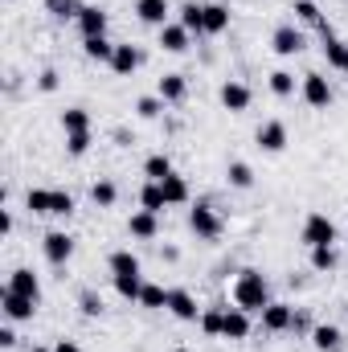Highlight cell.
<instances>
[{"instance_id": "1f68e13d", "label": "cell", "mask_w": 348, "mask_h": 352, "mask_svg": "<svg viewBox=\"0 0 348 352\" xmlns=\"http://www.w3.org/2000/svg\"><path fill=\"white\" fill-rule=\"evenodd\" d=\"M83 8H87V4H78V0H45V12H50L54 21H78Z\"/></svg>"}, {"instance_id": "f1b7e54d", "label": "cell", "mask_w": 348, "mask_h": 352, "mask_svg": "<svg viewBox=\"0 0 348 352\" xmlns=\"http://www.w3.org/2000/svg\"><path fill=\"white\" fill-rule=\"evenodd\" d=\"M83 54H87L90 62H111L115 58V45L107 41V33L102 37H83Z\"/></svg>"}, {"instance_id": "603a6c76", "label": "cell", "mask_w": 348, "mask_h": 352, "mask_svg": "<svg viewBox=\"0 0 348 352\" xmlns=\"http://www.w3.org/2000/svg\"><path fill=\"white\" fill-rule=\"evenodd\" d=\"M156 94H160L164 102H184V94H188V78H184V74H164L160 87H156Z\"/></svg>"}, {"instance_id": "4316f807", "label": "cell", "mask_w": 348, "mask_h": 352, "mask_svg": "<svg viewBox=\"0 0 348 352\" xmlns=\"http://www.w3.org/2000/svg\"><path fill=\"white\" fill-rule=\"evenodd\" d=\"M25 209L37 213V217L54 213V188H29V192H25Z\"/></svg>"}, {"instance_id": "ac0fdd59", "label": "cell", "mask_w": 348, "mask_h": 352, "mask_svg": "<svg viewBox=\"0 0 348 352\" xmlns=\"http://www.w3.org/2000/svg\"><path fill=\"white\" fill-rule=\"evenodd\" d=\"M78 29H83V37H102V33H107V8L87 4V8L78 12Z\"/></svg>"}, {"instance_id": "3957f363", "label": "cell", "mask_w": 348, "mask_h": 352, "mask_svg": "<svg viewBox=\"0 0 348 352\" xmlns=\"http://www.w3.org/2000/svg\"><path fill=\"white\" fill-rule=\"evenodd\" d=\"M188 230L201 238V242H213V238H221V217H217V209L209 205V201H197L193 209H188Z\"/></svg>"}, {"instance_id": "ab89813d", "label": "cell", "mask_w": 348, "mask_h": 352, "mask_svg": "<svg viewBox=\"0 0 348 352\" xmlns=\"http://www.w3.org/2000/svg\"><path fill=\"white\" fill-rule=\"evenodd\" d=\"M78 311H83L87 320H98V316L107 311V307H102V295H94V291H83V295H78Z\"/></svg>"}, {"instance_id": "cb8c5ba5", "label": "cell", "mask_w": 348, "mask_h": 352, "mask_svg": "<svg viewBox=\"0 0 348 352\" xmlns=\"http://www.w3.org/2000/svg\"><path fill=\"white\" fill-rule=\"evenodd\" d=\"M140 209H148V213H164V209H168V201H164V188H160V180H148V184L140 188Z\"/></svg>"}, {"instance_id": "f546056e", "label": "cell", "mask_w": 348, "mask_h": 352, "mask_svg": "<svg viewBox=\"0 0 348 352\" xmlns=\"http://www.w3.org/2000/svg\"><path fill=\"white\" fill-rule=\"evenodd\" d=\"M336 266H340L336 246H312V270H320V274H332Z\"/></svg>"}, {"instance_id": "bcb514c9", "label": "cell", "mask_w": 348, "mask_h": 352, "mask_svg": "<svg viewBox=\"0 0 348 352\" xmlns=\"http://www.w3.org/2000/svg\"><path fill=\"white\" fill-rule=\"evenodd\" d=\"M0 234H4V238L12 234V213H0Z\"/></svg>"}, {"instance_id": "b9f144b4", "label": "cell", "mask_w": 348, "mask_h": 352, "mask_svg": "<svg viewBox=\"0 0 348 352\" xmlns=\"http://www.w3.org/2000/svg\"><path fill=\"white\" fill-rule=\"evenodd\" d=\"M74 213V197L66 188H54V217H70Z\"/></svg>"}, {"instance_id": "ffe728a7", "label": "cell", "mask_w": 348, "mask_h": 352, "mask_svg": "<svg viewBox=\"0 0 348 352\" xmlns=\"http://www.w3.org/2000/svg\"><path fill=\"white\" fill-rule=\"evenodd\" d=\"M180 25H184L188 33L205 37V4H197V0H184V4H180Z\"/></svg>"}, {"instance_id": "8d00e7d4", "label": "cell", "mask_w": 348, "mask_h": 352, "mask_svg": "<svg viewBox=\"0 0 348 352\" xmlns=\"http://www.w3.org/2000/svg\"><path fill=\"white\" fill-rule=\"evenodd\" d=\"M270 94H279V98H291L295 94V74L291 70H270Z\"/></svg>"}, {"instance_id": "74e56055", "label": "cell", "mask_w": 348, "mask_h": 352, "mask_svg": "<svg viewBox=\"0 0 348 352\" xmlns=\"http://www.w3.org/2000/svg\"><path fill=\"white\" fill-rule=\"evenodd\" d=\"M291 12H295L303 25H316V29L324 25V12H320V4H316V0H295V4H291Z\"/></svg>"}, {"instance_id": "f35d334b", "label": "cell", "mask_w": 348, "mask_h": 352, "mask_svg": "<svg viewBox=\"0 0 348 352\" xmlns=\"http://www.w3.org/2000/svg\"><path fill=\"white\" fill-rule=\"evenodd\" d=\"M164 111V98L160 94H144V98H135V115L140 119H156Z\"/></svg>"}, {"instance_id": "44dd1931", "label": "cell", "mask_w": 348, "mask_h": 352, "mask_svg": "<svg viewBox=\"0 0 348 352\" xmlns=\"http://www.w3.org/2000/svg\"><path fill=\"white\" fill-rule=\"evenodd\" d=\"M230 29V4H205V37H217Z\"/></svg>"}, {"instance_id": "4fadbf2b", "label": "cell", "mask_w": 348, "mask_h": 352, "mask_svg": "<svg viewBox=\"0 0 348 352\" xmlns=\"http://www.w3.org/2000/svg\"><path fill=\"white\" fill-rule=\"evenodd\" d=\"M8 291H17V295H25V299H37V303H41V278H37L29 266H17V270L8 274Z\"/></svg>"}, {"instance_id": "9c48e42d", "label": "cell", "mask_w": 348, "mask_h": 352, "mask_svg": "<svg viewBox=\"0 0 348 352\" xmlns=\"http://www.w3.org/2000/svg\"><path fill=\"white\" fill-rule=\"evenodd\" d=\"M291 320H295V307H291V303L270 299V303L262 307V328H266V332H291Z\"/></svg>"}, {"instance_id": "7a4b0ae2", "label": "cell", "mask_w": 348, "mask_h": 352, "mask_svg": "<svg viewBox=\"0 0 348 352\" xmlns=\"http://www.w3.org/2000/svg\"><path fill=\"white\" fill-rule=\"evenodd\" d=\"M336 238H340V230H336V221L328 217V213H307L303 217V230H299V242L312 250V246H336Z\"/></svg>"}, {"instance_id": "d4e9b609", "label": "cell", "mask_w": 348, "mask_h": 352, "mask_svg": "<svg viewBox=\"0 0 348 352\" xmlns=\"http://www.w3.org/2000/svg\"><path fill=\"white\" fill-rule=\"evenodd\" d=\"M168 291H173V287H164V283H144V291H140V307H148V311L168 307Z\"/></svg>"}, {"instance_id": "7bdbcfd3", "label": "cell", "mask_w": 348, "mask_h": 352, "mask_svg": "<svg viewBox=\"0 0 348 352\" xmlns=\"http://www.w3.org/2000/svg\"><path fill=\"white\" fill-rule=\"evenodd\" d=\"M37 90H41V94H54V90H58V70H41Z\"/></svg>"}, {"instance_id": "e575fe53", "label": "cell", "mask_w": 348, "mask_h": 352, "mask_svg": "<svg viewBox=\"0 0 348 352\" xmlns=\"http://www.w3.org/2000/svg\"><path fill=\"white\" fill-rule=\"evenodd\" d=\"M107 266H111V274H140V258L131 250H115L107 258Z\"/></svg>"}, {"instance_id": "d6986e66", "label": "cell", "mask_w": 348, "mask_h": 352, "mask_svg": "<svg viewBox=\"0 0 348 352\" xmlns=\"http://www.w3.org/2000/svg\"><path fill=\"white\" fill-rule=\"evenodd\" d=\"M226 340H246L250 336V311H242V307H226V332H221Z\"/></svg>"}, {"instance_id": "9a60e30c", "label": "cell", "mask_w": 348, "mask_h": 352, "mask_svg": "<svg viewBox=\"0 0 348 352\" xmlns=\"http://www.w3.org/2000/svg\"><path fill=\"white\" fill-rule=\"evenodd\" d=\"M168 12H173V4H168V0H135V16H140L144 25L164 29V25H168Z\"/></svg>"}, {"instance_id": "c3c4849f", "label": "cell", "mask_w": 348, "mask_h": 352, "mask_svg": "<svg viewBox=\"0 0 348 352\" xmlns=\"http://www.w3.org/2000/svg\"><path fill=\"white\" fill-rule=\"evenodd\" d=\"M340 74H345V78H348V58H345V70H340Z\"/></svg>"}, {"instance_id": "681fc988", "label": "cell", "mask_w": 348, "mask_h": 352, "mask_svg": "<svg viewBox=\"0 0 348 352\" xmlns=\"http://www.w3.org/2000/svg\"><path fill=\"white\" fill-rule=\"evenodd\" d=\"M29 352H54V349H29Z\"/></svg>"}, {"instance_id": "ee69618b", "label": "cell", "mask_w": 348, "mask_h": 352, "mask_svg": "<svg viewBox=\"0 0 348 352\" xmlns=\"http://www.w3.org/2000/svg\"><path fill=\"white\" fill-rule=\"evenodd\" d=\"M291 332H299V336H312V320H307L303 311H295V320H291Z\"/></svg>"}, {"instance_id": "836d02e7", "label": "cell", "mask_w": 348, "mask_h": 352, "mask_svg": "<svg viewBox=\"0 0 348 352\" xmlns=\"http://www.w3.org/2000/svg\"><path fill=\"white\" fill-rule=\"evenodd\" d=\"M173 173L176 168H173V160H168L164 152H156V156L144 160V176H148V180H164V176H173Z\"/></svg>"}, {"instance_id": "8fae6325", "label": "cell", "mask_w": 348, "mask_h": 352, "mask_svg": "<svg viewBox=\"0 0 348 352\" xmlns=\"http://www.w3.org/2000/svg\"><path fill=\"white\" fill-rule=\"evenodd\" d=\"M254 140H259L262 152H270V156H274V152H283V148H287V123H279V119H266L259 131H254Z\"/></svg>"}, {"instance_id": "f907efd6", "label": "cell", "mask_w": 348, "mask_h": 352, "mask_svg": "<svg viewBox=\"0 0 348 352\" xmlns=\"http://www.w3.org/2000/svg\"><path fill=\"white\" fill-rule=\"evenodd\" d=\"M173 352H188V349H173Z\"/></svg>"}, {"instance_id": "7c38bea8", "label": "cell", "mask_w": 348, "mask_h": 352, "mask_svg": "<svg viewBox=\"0 0 348 352\" xmlns=\"http://www.w3.org/2000/svg\"><path fill=\"white\" fill-rule=\"evenodd\" d=\"M127 234L140 238V242H152V238L160 234V213H148V209L131 213V217H127Z\"/></svg>"}, {"instance_id": "d590c367", "label": "cell", "mask_w": 348, "mask_h": 352, "mask_svg": "<svg viewBox=\"0 0 348 352\" xmlns=\"http://www.w3.org/2000/svg\"><path fill=\"white\" fill-rule=\"evenodd\" d=\"M62 131L70 135V131H90V115L83 107H66L62 111Z\"/></svg>"}, {"instance_id": "30bf717a", "label": "cell", "mask_w": 348, "mask_h": 352, "mask_svg": "<svg viewBox=\"0 0 348 352\" xmlns=\"http://www.w3.org/2000/svg\"><path fill=\"white\" fill-rule=\"evenodd\" d=\"M250 87L246 82H238V78H230V82H221V107L230 111V115H242V111H250Z\"/></svg>"}, {"instance_id": "e0dca14e", "label": "cell", "mask_w": 348, "mask_h": 352, "mask_svg": "<svg viewBox=\"0 0 348 352\" xmlns=\"http://www.w3.org/2000/svg\"><path fill=\"white\" fill-rule=\"evenodd\" d=\"M140 62H144V54H140L135 45H115V58H111V70H115L119 78H131V74L140 70Z\"/></svg>"}, {"instance_id": "816d5d0a", "label": "cell", "mask_w": 348, "mask_h": 352, "mask_svg": "<svg viewBox=\"0 0 348 352\" xmlns=\"http://www.w3.org/2000/svg\"><path fill=\"white\" fill-rule=\"evenodd\" d=\"M345 311H348V303H345Z\"/></svg>"}, {"instance_id": "d6a6232c", "label": "cell", "mask_w": 348, "mask_h": 352, "mask_svg": "<svg viewBox=\"0 0 348 352\" xmlns=\"http://www.w3.org/2000/svg\"><path fill=\"white\" fill-rule=\"evenodd\" d=\"M226 180H230L234 188H250V184H254V168H250L246 160H230V168H226Z\"/></svg>"}, {"instance_id": "4dcf8cb0", "label": "cell", "mask_w": 348, "mask_h": 352, "mask_svg": "<svg viewBox=\"0 0 348 352\" xmlns=\"http://www.w3.org/2000/svg\"><path fill=\"white\" fill-rule=\"evenodd\" d=\"M90 201H94L98 209H111V205L119 201V188H115V180H94V184H90Z\"/></svg>"}, {"instance_id": "7dc6e473", "label": "cell", "mask_w": 348, "mask_h": 352, "mask_svg": "<svg viewBox=\"0 0 348 352\" xmlns=\"http://www.w3.org/2000/svg\"><path fill=\"white\" fill-rule=\"evenodd\" d=\"M54 352H83V349H78L74 340H58V344H54Z\"/></svg>"}, {"instance_id": "60d3db41", "label": "cell", "mask_w": 348, "mask_h": 352, "mask_svg": "<svg viewBox=\"0 0 348 352\" xmlns=\"http://www.w3.org/2000/svg\"><path fill=\"white\" fill-rule=\"evenodd\" d=\"M66 152H70L74 160L87 156L90 152V131H70V135H66Z\"/></svg>"}, {"instance_id": "484cf974", "label": "cell", "mask_w": 348, "mask_h": 352, "mask_svg": "<svg viewBox=\"0 0 348 352\" xmlns=\"http://www.w3.org/2000/svg\"><path fill=\"white\" fill-rule=\"evenodd\" d=\"M160 188H164V201H168V205H188V180H184L180 173L164 176Z\"/></svg>"}, {"instance_id": "8992f818", "label": "cell", "mask_w": 348, "mask_h": 352, "mask_svg": "<svg viewBox=\"0 0 348 352\" xmlns=\"http://www.w3.org/2000/svg\"><path fill=\"white\" fill-rule=\"evenodd\" d=\"M303 45H307V37H303V29H295V25H279V29L270 33V50H274L279 58H295V54H303Z\"/></svg>"}, {"instance_id": "2e32d148", "label": "cell", "mask_w": 348, "mask_h": 352, "mask_svg": "<svg viewBox=\"0 0 348 352\" xmlns=\"http://www.w3.org/2000/svg\"><path fill=\"white\" fill-rule=\"evenodd\" d=\"M188 41H193V33H188L180 21H168V25L160 29V50H164V54H184Z\"/></svg>"}, {"instance_id": "6da1fadb", "label": "cell", "mask_w": 348, "mask_h": 352, "mask_svg": "<svg viewBox=\"0 0 348 352\" xmlns=\"http://www.w3.org/2000/svg\"><path fill=\"white\" fill-rule=\"evenodd\" d=\"M234 307H242V311H259L270 303V287H266V278H262V270L254 266H242L238 270V278H234Z\"/></svg>"}, {"instance_id": "277c9868", "label": "cell", "mask_w": 348, "mask_h": 352, "mask_svg": "<svg viewBox=\"0 0 348 352\" xmlns=\"http://www.w3.org/2000/svg\"><path fill=\"white\" fill-rule=\"evenodd\" d=\"M41 254H45V263L66 266L70 258H74V234H66V230H50V234L41 238Z\"/></svg>"}, {"instance_id": "f6af8a7d", "label": "cell", "mask_w": 348, "mask_h": 352, "mask_svg": "<svg viewBox=\"0 0 348 352\" xmlns=\"http://www.w3.org/2000/svg\"><path fill=\"white\" fill-rule=\"evenodd\" d=\"M0 349H17V332H12V324L0 328Z\"/></svg>"}, {"instance_id": "5bb4252c", "label": "cell", "mask_w": 348, "mask_h": 352, "mask_svg": "<svg viewBox=\"0 0 348 352\" xmlns=\"http://www.w3.org/2000/svg\"><path fill=\"white\" fill-rule=\"evenodd\" d=\"M312 349L316 352H340L345 349V332L336 324H316L312 328Z\"/></svg>"}, {"instance_id": "ba28073f", "label": "cell", "mask_w": 348, "mask_h": 352, "mask_svg": "<svg viewBox=\"0 0 348 352\" xmlns=\"http://www.w3.org/2000/svg\"><path fill=\"white\" fill-rule=\"evenodd\" d=\"M168 311H173L180 324H197L205 307H197V299H193L188 287H173V291H168Z\"/></svg>"}, {"instance_id": "5b68a950", "label": "cell", "mask_w": 348, "mask_h": 352, "mask_svg": "<svg viewBox=\"0 0 348 352\" xmlns=\"http://www.w3.org/2000/svg\"><path fill=\"white\" fill-rule=\"evenodd\" d=\"M299 94H303V102L307 107H316V111H328L332 107V87H328V78L324 74H303V82H299Z\"/></svg>"}, {"instance_id": "83f0119b", "label": "cell", "mask_w": 348, "mask_h": 352, "mask_svg": "<svg viewBox=\"0 0 348 352\" xmlns=\"http://www.w3.org/2000/svg\"><path fill=\"white\" fill-rule=\"evenodd\" d=\"M111 283H115L119 299H131V303H140V291H144V274H111Z\"/></svg>"}, {"instance_id": "52a82bcc", "label": "cell", "mask_w": 348, "mask_h": 352, "mask_svg": "<svg viewBox=\"0 0 348 352\" xmlns=\"http://www.w3.org/2000/svg\"><path fill=\"white\" fill-rule=\"evenodd\" d=\"M0 307H4V320H8V324H25V320L37 316V299H25V295H17V291H8V287H4V295H0Z\"/></svg>"}, {"instance_id": "7402d4cb", "label": "cell", "mask_w": 348, "mask_h": 352, "mask_svg": "<svg viewBox=\"0 0 348 352\" xmlns=\"http://www.w3.org/2000/svg\"><path fill=\"white\" fill-rule=\"evenodd\" d=\"M197 324H201V332H205L209 340H217V336L226 332V307H221V303H213V307H205Z\"/></svg>"}]
</instances>
